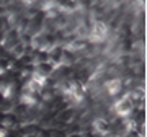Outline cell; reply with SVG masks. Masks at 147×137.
I'll list each match as a JSON object with an SVG mask.
<instances>
[{"label":"cell","mask_w":147,"mask_h":137,"mask_svg":"<svg viewBox=\"0 0 147 137\" xmlns=\"http://www.w3.org/2000/svg\"><path fill=\"white\" fill-rule=\"evenodd\" d=\"M113 109H115L116 116L127 118L129 114H131V111L134 109V105H132V101L129 100L126 95H123L119 100H118L115 105H113Z\"/></svg>","instance_id":"obj_1"},{"label":"cell","mask_w":147,"mask_h":137,"mask_svg":"<svg viewBox=\"0 0 147 137\" xmlns=\"http://www.w3.org/2000/svg\"><path fill=\"white\" fill-rule=\"evenodd\" d=\"M75 114H77V109H75L74 106H67V108L61 109L57 114H56V121H59L61 124H64V126H67V124L75 121Z\"/></svg>","instance_id":"obj_2"},{"label":"cell","mask_w":147,"mask_h":137,"mask_svg":"<svg viewBox=\"0 0 147 137\" xmlns=\"http://www.w3.org/2000/svg\"><path fill=\"white\" fill-rule=\"evenodd\" d=\"M103 90L106 91V95H110L115 98L116 95H119L121 91H123V80L121 79H111L108 82H105L103 85Z\"/></svg>","instance_id":"obj_3"},{"label":"cell","mask_w":147,"mask_h":137,"mask_svg":"<svg viewBox=\"0 0 147 137\" xmlns=\"http://www.w3.org/2000/svg\"><path fill=\"white\" fill-rule=\"evenodd\" d=\"M47 54H49V62H53L54 65L57 67V65H61V62H62L64 46H61V44H56V46H53V48L47 51Z\"/></svg>","instance_id":"obj_4"},{"label":"cell","mask_w":147,"mask_h":137,"mask_svg":"<svg viewBox=\"0 0 147 137\" xmlns=\"http://www.w3.org/2000/svg\"><path fill=\"white\" fill-rule=\"evenodd\" d=\"M54 70H56V65H54L53 62H49V60L34 64V72L41 74L42 77H51V74H53Z\"/></svg>","instance_id":"obj_5"}]
</instances>
